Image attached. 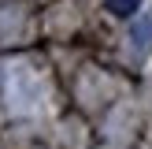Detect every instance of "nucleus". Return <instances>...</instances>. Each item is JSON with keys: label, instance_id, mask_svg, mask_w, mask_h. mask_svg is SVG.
I'll return each mask as SVG.
<instances>
[{"label": "nucleus", "instance_id": "1", "mask_svg": "<svg viewBox=\"0 0 152 149\" xmlns=\"http://www.w3.org/2000/svg\"><path fill=\"white\" fill-rule=\"evenodd\" d=\"M104 4H108V11L119 15V19H130V15L141 11V0H104Z\"/></svg>", "mask_w": 152, "mask_h": 149}, {"label": "nucleus", "instance_id": "2", "mask_svg": "<svg viewBox=\"0 0 152 149\" xmlns=\"http://www.w3.org/2000/svg\"><path fill=\"white\" fill-rule=\"evenodd\" d=\"M134 41L137 45H152V19L141 22V26H134Z\"/></svg>", "mask_w": 152, "mask_h": 149}]
</instances>
